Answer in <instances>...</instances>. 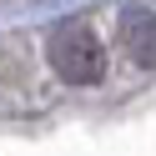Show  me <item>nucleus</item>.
Wrapping results in <instances>:
<instances>
[{
	"label": "nucleus",
	"mask_w": 156,
	"mask_h": 156,
	"mask_svg": "<svg viewBox=\"0 0 156 156\" xmlns=\"http://www.w3.org/2000/svg\"><path fill=\"white\" fill-rule=\"evenodd\" d=\"M121 41H126V51H131V61L156 66V10L131 5V10L121 15Z\"/></svg>",
	"instance_id": "f03ea898"
},
{
	"label": "nucleus",
	"mask_w": 156,
	"mask_h": 156,
	"mask_svg": "<svg viewBox=\"0 0 156 156\" xmlns=\"http://www.w3.org/2000/svg\"><path fill=\"white\" fill-rule=\"evenodd\" d=\"M51 66L61 81H76V86H96L106 76V51L86 25H61L51 35Z\"/></svg>",
	"instance_id": "f257e3e1"
}]
</instances>
